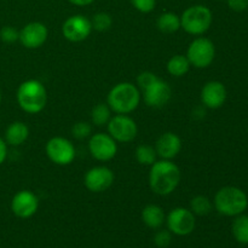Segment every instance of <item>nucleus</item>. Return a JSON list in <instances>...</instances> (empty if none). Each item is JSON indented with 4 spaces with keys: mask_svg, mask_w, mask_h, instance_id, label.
Returning <instances> with one entry per match:
<instances>
[{
    "mask_svg": "<svg viewBox=\"0 0 248 248\" xmlns=\"http://www.w3.org/2000/svg\"><path fill=\"white\" fill-rule=\"evenodd\" d=\"M92 29L97 31H107L113 26V18L107 12H97L91 19Z\"/></svg>",
    "mask_w": 248,
    "mask_h": 248,
    "instance_id": "a878e982",
    "label": "nucleus"
},
{
    "mask_svg": "<svg viewBox=\"0 0 248 248\" xmlns=\"http://www.w3.org/2000/svg\"><path fill=\"white\" fill-rule=\"evenodd\" d=\"M19 38V31L16 28L11 26H5L0 29V39H1L4 43L12 44L15 41L18 40Z\"/></svg>",
    "mask_w": 248,
    "mask_h": 248,
    "instance_id": "cd10ccee",
    "label": "nucleus"
},
{
    "mask_svg": "<svg viewBox=\"0 0 248 248\" xmlns=\"http://www.w3.org/2000/svg\"><path fill=\"white\" fill-rule=\"evenodd\" d=\"M157 79L159 78L156 77V75L154 74V73L152 72H143L140 73V75H138L137 78V84H138V87H140V90H147L148 87L152 86L153 84H154L155 81H157Z\"/></svg>",
    "mask_w": 248,
    "mask_h": 248,
    "instance_id": "c85d7f7f",
    "label": "nucleus"
},
{
    "mask_svg": "<svg viewBox=\"0 0 248 248\" xmlns=\"http://www.w3.org/2000/svg\"><path fill=\"white\" fill-rule=\"evenodd\" d=\"M172 241V232L167 230H159L154 236V242L159 248H166Z\"/></svg>",
    "mask_w": 248,
    "mask_h": 248,
    "instance_id": "7c9ffc66",
    "label": "nucleus"
},
{
    "mask_svg": "<svg viewBox=\"0 0 248 248\" xmlns=\"http://www.w3.org/2000/svg\"><path fill=\"white\" fill-rule=\"evenodd\" d=\"M142 220L150 229H159L166 220L164 210L157 205H147L142 211Z\"/></svg>",
    "mask_w": 248,
    "mask_h": 248,
    "instance_id": "6ab92c4d",
    "label": "nucleus"
},
{
    "mask_svg": "<svg viewBox=\"0 0 248 248\" xmlns=\"http://www.w3.org/2000/svg\"><path fill=\"white\" fill-rule=\"evenodd\" d=\"M215 207L220 215L236 217L248 207V198L244 190L236 186H224L215 196Z\"/></svg>",
    "mask_w": 248,
    "mask_h": 248,
    "instance_id": "20e7f679",
    "label": "nucleus"
},
{
    "mask_svg": "<svg viewBox=\"0 0 248 248\" xmlns=\"http://www.w3.org/2000/svg\"><path fill=\"white\" fill-rule=\"evenodd\" d=\"M170 232L178 236H186L195 229V215L188 208L177 207L169 213L166 218Z\"/></svg>",
    "mask_w": 248,
    "mask_h": 248,
    "instance_id": "6e6552de",
    "label": "nucleus"
},
{
    "mask_svg": "<svg viewBox=\"0 0 248 248\" xmlns=\"http://www.w3.org/2000/svg\"><path fill=\"white\" fill-rule=\"evenodd\" d=\"M39 208V199L29 190H21L12 198L11 211L16 217L27 219L33 217Z\"/></svg>",
    "mask_w": 248,
    "mask_h": 248,
    "instance_id": "ddd939ff",
    "label": "nucleus"
},
{
    "mask_svg": "<svg viewBox=\"0 0 248 248\" xmlns=\"http://www.w3.org/2000/svg\"><path fill=\"white\" fill-rule=\"evenodd\" d=\"M156 27L162 33H176L181 29V17L174 12H164L157 17Z\"/></svg>",
    "mask_w": 248,
    "mask_h": 248,
    "instance_id": "aec40b11",
    "label": "nucleus"
},
{
    "mask_svg": "<svg viewBox=\"0 0 248 248\" xmlns=\"http://www.w3.org/2000/svg\"><path fill=\"white\" fill-rule=\"evenodd\" d=\"M16 98L22 110L28 114H38L46 107L47 92L40 81L31 79L19 85Z\"/></svg>",
    "mask_w": 248,
    "mask_h": 248,
    "instance_id": "f03ea898",
    "label": "nucleus"
},
{
    "mask_svg": "<svg viewBox=\"0 0 248 248\" xmlns=\"http://www.w3.org/2000/svg\"><path fill=\"white\" fill-rule=\"evenodd\" d=\"M156 150L153 148L152 145L148 144H140L138 145L136 149V159L140 165L144 166H152L155 161H156Z\"/></svg>",
    "mask_w": 248,
    "mask_h": 248,
    "instance_id": "5701e85b",
    "label": "nucleus"
},
{
    "mask_svg": "<svg viewBox=\"0 0 248 248\" xmlns=\"http://www.w3.org/2000/svg\"><path fill=\"white\" fill-rule=\"evenodd\" d=\"M92 31L91 19L84 15H73L68 17L62 26V34L72 43L86 40Z\"/></svg>",
    "mask_w": 248,
    "mask_h": 248,
    "instance_id": "9d476101",
    "label": "nucleus"
},
{
    "mask_svg": "<svg viewBox=\"0 0 248 248\" xmlns=\"http://www.w3.org/2000/svg\"><path fill=\"white\" fill-rule=\"evenodd\" d=\"M91 125L89 123H85V121H79V123L74 124L72 127V135L77 140H85L91 135Z\"/></svg>",
    "mask_w": 248,
    "mask_h": 248,
    "instance_id": "bb28decb",
    "label": "nucleus"
},
{
    "mask_svg": "<svg viewBox=\"0 0 248 248\" xmlns=\"http://www.w3.org/2000/svg\"><path fill=\"white\" fill-rule=\"evenodd\" d=\"M172 97V90L166 81L161 79H157L154 84L147 90H144V98L145 104L152 108H162L170 102Z\"/></svg>",
    "mask_w": 248,
    "mask_h": 248,
    "instance_id": "2eb2a0df",
    "label": "nucleus"
},
{
    "mask_svg": "<svg viewBox=\"0 0 248 248\" xmlns=\"http://www.w3.org/2000/svg\"><path fill=\"white\" fill-rule=\"evenodd\" d=\"M68 1L75 6H87V5H91L94 0H68Z\"/></svg>",
    "mask_w": 248,
    "mask_h": 248,
    "instance_id": "72a5a7b5",
    "label": "nucleus"
},
{
    "mask_svg": "<svg viewBox=\"0 0 248 248\" xmlns=\"http://www.w3.org/2000/svg\"><path fill=\"white\" fill-rule=\"evenodd\" d=\"M186 56L193 67L201 69L210 67L216 57L215 44L207 38L195 39L189 45Z\"/></svg>",
    "mask_w": 248,
    "mask_h": 248,
    "instance_id": "423d86ee",
    "label": "nucleus"
},
{
    "mask_svg": "<svg viewBox=\"0 0 248 248\" xmlns=\"http://www.w3.org/2000/svg\"><path fill=\"white\" fill-rule=\"evenodd\" d=\"M182 149V140L173 132L162 133L156 140L155 150L157 156L162 160H172L179 154Z\"/></svg>",
    "mask_w": 248,
    "mask_h": 248,
    "instance_id": "f3484780",
    "label": "nucleus"
},
{
    "mask_svg": "<svg viewBox=\"0 0 248 248\" xmlns=\"http://www.w3.org/2000/svg\"><path fill=\"white\" fill-rule=\"evenodd\" d=\"M110 114H111V109L109 108L108 104H104V103L97 104L91 111L92 124H94L96 126L107 125L111 118Z\"/></svg>",
    "mask_w": 248,
    "mask_h": 248,
    "instance_id": "b1692460",
    "label": "nucleus"
},
{
    "mask_svg": "<svg viewBox=\"0 0 248 248\" xmlns=\"http://www.w3.org/2000/svg\"><path fill=\"white\" fill-rule=\"evenodd\" d=\"M28 136V126L22 121H15V123L10 124L9 127L5 131V142H6V144L17 147V145L23 144Z\"/></svg>",
    "mask_w": 248,
    "mask_h": 248,
    "instance_id": "a211bd4d",
    "label": "nucleus"
},
{
    "mask_svg": "<svg viewBox=\"0 0 248 248\" xmlns=\"http://www.w3.org/2000/svg\"><path fill=\"white\" fill-rule=\"evenodd\" d=\"M46 155L56 165L65 166L74 161L75 148L67 138L53 137L46 143Z\"/></svg>",
    "mask_w": 248,
    "mask_h": 248,
    "instance_id": "1a4fd4ad",
    "label": "nucleus"
},
{
    "mask_svg": "<svg viewBox=\"0 0 248 248\" xmlns=\"http://www.w3.org/2000/svg\"><path fill=\"white\" fill-rule=\"evenodd\" d=\"M140 92L131 82H120L109 91L107 104L116 114H130L140 106Z\"/></svg>",
    "mask_w": 248,
    "mask_h": 248,
    "instance_id": "7ed1b4c3",
    "label": "nucleus"
},
{
    "mask_svg": "<svg viewBox=\"0 0 248 248\" xmlns=\"http://www.w3.org/2000/svg\"><path fill=\"white\" fill-rule=\"evenodd\" d=\"M0 103H1V93H0Z\"/></svg>",
    "mask_w": 248,
    "mask_h": 248,
    "instance_id": "f704fd0d",
    "label": "nucleus"
},
{
    "mask_svg": "<svg viewBox=\"0 0 248 248\" xmlns=\"http://www.w3.org/2000/svg\"><path fill=\"white\" fill-rule=\"evenodd\" d=\"M213 15L205 5H193L184 10L181 16V27L191 35H201L210 29Z\"/></svg>",
    "mask_w": 248,
    "mask_h": 248,
    "instance_id": "39448f33",
    "label": "nucleus"
},
{
    "mask_svg": "<svg viewBox=\"0 0 248 248\" xmlns=\"http://www.w3.org/2000/svg\"><path fill=\"white\" fill-rule=\"evenodd\" d=\"M7 156V144L1 137H0V165L6 160Z\"/></svg>",
    "mask_w": 248,
    "mask_h": 248,
    "instance_id": "473e14b6",
    "label": "nucleus"
},
{
    "mask_svg": "<svg viewBox=\"0 0 248 248\" xmlns=\"http://www.w3.org/2000/svg\"><path fill=\"white\" fill-rule=\"evenodd\" d=\"M228 6L235 12H242L248 9V0H227Z\"/></svg>",
    "mask_w": 248,
    "mask_h": 248,
    "instance_id": "2f4dec72",
    "label": "nucleus"
},
{
    "mask_svg": "<svg viewBox=\"0 0 248 248\" xmlns=\"http://www.w3.org/2000/svg\"><path fill=\"white\" fill-rule=\"evenodd\" d=\"M232 232L235 240L239 244H248V216L239 215L236 216L235 220L232 222Z\"/></svg>",
    "mask_w": 248,
    "mask_h": 248,
    "instance_id": "4be33fe9",
    "label": "nucleus"
},
{
    "mask_svg": "<svg viewBox=\"0 0 248 248\" xmlns=\"http://www.w3.org/2000/svg\"><path fill=\"white\" fill-rule=\"evenodd\" d=\"M190 69V62L183 55H174L167 62V72L176 78H181L186 75Z\"/></svg>",
    "mask_w": 248,
    "mask_h": 248,
    "instance_id": "412c9836",
    "label": "nucleus"
},
{
    "mask_svg": "<svg viewBox=\"0 0 248 248\" xmlns=\"http://www.w3.org/2000/svg\"><path fill=\"white\" fill-rule=\"evenodd\" d=\"M85 186L92 193H103L114 183V173L106 166H96L86 172Z\"/></svg>",
    "mask_w": 248,
    "mask_h": 248,
    "instance_id": "f8f14e48",
    "label": "nucleus"
},
{
    "mask_svg": "<svg viewBox=\"0 0 248 248\" xmlns=\"http://www.w3.org/2000/svg\"><path fill=\"white\" fill-rule=\"evenodd\" d=\"M132 6L142 14H149L156 6V0H130Z\"/></svg>",
    "mask_w": 248,
    "mask_h": 248,
    "instance_id": "c756f323",
    "label": "nucleus"
},
{
    "mask_svg": "<svg viewBox=\"0 0 248 248\" xmlns=\"http://www.w3.org/2000/svg\"><path fill=\"white\" fill-rule=\"evenodd\" d=\"M48 36L47 27L41 22H31L19 31L22 45L27 48H38L46 43Z\"/></svg>",
    "mask_w": 248,
    "mask_h": 248,
    "instance_id": "4468645a",
    "label": "nucleus"
},
{
    "mask_svg": "<svg viewBox=\"0 0 248 248\" xmlns=\"http://www.w3.org/2000/svg\"><path fill=\"white\" fill-rule=\"evenodd\" d=\"M190 211L196 216H207L212 211V202L207 196L198 195L191 199Z\"/></svg>",
    "mask_w": 248,
    "mask_h": 248,
    "instance_id": "393cba45",
    "label": "nucleus"
},
{
    "mask_svg": "<svg viewBox=\"0 0 248 248\" xmlns=\"http://www.w3.org/2000/svg\"><path fill=\"white\" fill-rule=\"evenodd\" d=\"M181 179V170L171 160L155 161L150 166L149 186L157 195L167 196L173 193Z\"/></svg>",
    "mask_w": 248,
    "mask_h": 248,
    "instance_id": "f257e3e1",
    "label": "nucleus"
},
{
    "mask_svg": "<svg viewBox=\"0 0 248 248\" xmlns=\"http://www.w3.org/2000/svg\"><path fill=\"white\" fill-rule=\"evenodd\" d=\"M89 150L92 157L98 161H109L118 152L116 140L107 133H96L89 142Z\"/></svg>",
    "mask_w": 248,
    "mask_h": 248,
    "instance_id": "9b49d317",
    "label": "nucleus"
},
{
    "mask_svg": "<svg viewBox=\"0 0 248 248\" xmlns=\"http://www.w3.org/2000/svg\"><path fill=\"white\" fill-rule=\"evenodd\" d=\"M201 101L210 109L220 108L227 101V89L220 81L207 82L201 91Z\"/></svg>",
    "mask_w": 248,
    "mask_h": 248,
    "instance_id": "dca6fc26",
    "label": "nucleus"
},
{
    "mask_svg": "<svg viewBox=\"0 0 248 248\" xmlns=\"http://www.w3.org/2000/svg\"><path fill=\"white\" fill-rule=\"evenodd\" d=\"M108 125V132L116 142L130 143L137 137L138 127L133 119L126 114H118L110 118Z\"/></svg>",
    "mask_w": 248,
    "mask_h": 248,
    "instance_id": "0eeeda50",
    "label": "nucleus"
}]
</instances>
